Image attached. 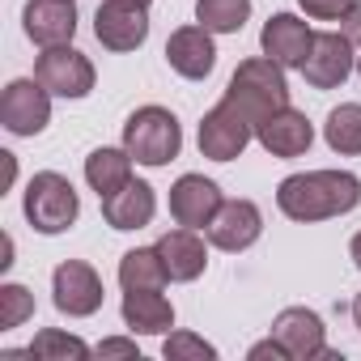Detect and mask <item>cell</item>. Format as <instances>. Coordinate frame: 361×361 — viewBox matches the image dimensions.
Instances as JSON below:
<instances>
[{"mask_svg": "<svg viewBox=\"0 0 361 361\" xmlns=\"http://www.w3.org/2000/svg\"><path fill=\"white\" fill-rule=\"evenodd\" d=\"M298 5L306 9V18H319V22H340L357 0H298Z\"/></svg>", "mask_w": 361, "mask_h": 361, "instance_id": "28", "label": "cell"}, {"mask_svg": "<svg viewBox=\"0 0 361 361\" xmlns=\"http://www.w3.org/2000/svg\"><path fill=\"white\" fill-rule=\"evenodd\" d=\"M226 102H234L255 128L272 115V111H281V106H289V85H285V68L276 64V60H268V56H255V60H243L238 64V73L230 77V90H226Z\"/></svg>", "mask_w": 361, "mask_h": 361, "instance_id": "2", "label": "cell"}, {"mask_svg": "<svg viewBox=\"0 0 361 361\" xmlns=\"http://www.w3.org/2000/svg\"><path fill=\"white\" fill-rule=\"evenodd\" d=\"M264 234V217L251 200H221L217 217L209 221V243L221 251H247Z\"/></svg>", "mask_w": 361, "mask_h": 361, "instance_id": "15", "label": "cell"}, {"mask_svg": "<svg viewBox=\"0 0 361 361\" xmlns=\"http://www.w3.org/2000/svg\"><path fill=\"white\" fill-rule=\"evenodd\" d=\"M353 323H357V327H361V293H357V298H353Z\"/></svg>", "mask_w": 361, "mask_h": 361, "instance_id": "33", "label": "cell"}, {"mask_svg": "<svg viewBox=\"0 0 361 361\" xmlns=\"http://www.w3.org/2000/svg\"><path fill=\"white\" fill-rule=\"evenodd\" d=\"M94 35L106 51H136L149 39V13L140 0H102L94 13Z\"/></svg>", "mask_w": 361, "mask_h": 361, "instance_id": "7", "label": "cell"}, {"mask_svg": "<svg viewBox=\"0 0 361 361\" xmlns=\"http://www.w3.org/2000/svg\"><path fill=\"white\" fill-rule=\"evenodd\" d=\"M123 149L140 166H166L183 149V128L166 106H140L123 123Z\"/></svg>", "mask_w": 361, "mask_h": 361, "instance_id": "3", "label": "cell"}, {"mask_svg": "<svg viewBox=\"0 0 361 361\" xmlns=\"http://www.w3.org/2000/svg\"><path fill=\"white\" fill-rule=\"evenodd\" d=\"M272 336L285 344L289 361L336 357V353L327 348V327H323V319H319L314 310H306V306H289V310H281L276 323H272Z\"/></svg>", "mask_w": 361, "mask_h": 361, "instance_id": "10", "label": "cell"}, {"mask_svg": "<svg viewBox=\"0 0 361 361\" xmlns=\"http://www.w3.org/2000/svg\"><path fill=\"white\" fill-rule=\"evenodd\" d=\"M310 43H314V30H310L302 18H293V13L268 18V26H264V35H259L264 56L276 60L281 68H302L306 56H310Z\"/></svg>", "mask_w": 361, "mask_h": 361, "instance_id": "14", "label": "cell"}, {"mask_svg": "<svg viewBox=\"0 0 361 361\" xmlns=\"http://www.w3.org/2000/svg\"><path fill=\"white\" fill-rule=\"evenodd\" d=\"M357 73H361V56H357Z\"/></svg>", "mask_w": 361, "mask_h": 361, "instance_id": "34", "label": "cell"}, {"mask_svg": "<svg viewBox=\"0 0 361 361\" xmlns=\"http://www.w3.org/2000/svg\"><path fill=\"white\" fill-rule=\"evenodd\" d=\"M123 323L140 336H161L174 327V306L157 289H123Z\"/></svg>", "mask_w": 361, "mask_h": 361, "instance_id": "20", "label": "cell"}, {"mask_svg": "<svg viewBox=\"0 0 361 361\" xmlns=\"http://www.w3.org/2000/svg\"><path fill=\"white\" fill-rule=\"evenodd\" d=\"M98 357H128V361H140V353H136L132 340H102V344H98Z\"/></svg>", "mask_w": 361, "mask_h": 361, "instance_id": "29", "label": "cell"}, {"mask_svg": "<svg viewBox=\"0 0 361 361\" xmlns=\"http://www.w3.org/2000/svg\"><path fill=\"white\" fill-rule=\"evenodd\" d=\"M348 255H353V264L361 268V234H353V243H348Z\"/></svg>", "mask_w": 361, "mask_h": 361, "instance_id": "32", "label": "cell"}, {"mask_svg": "<svg viewBox=\"0 0 361 361\" xmlns=\"http://www.w3.org/2000/svg\"><path fill=\"white\" fill-rule=\"evenodd\" d=\"M77 213H81V200H77V188L64 174L43 170V174L30 178V188H26V221L39 234H64L77 221Z\"/></svg>", "mask_w": 361, "mask_h": 361, "instance_id": "4", "label": "cell"}, {"mask_svg": "<svg viewBox=\"0 0 361 361\" xmlns=\"http://www.w3.org/2000/svg\"><path fill=\"white\" fill-rule=\"evenodd\" d=\"M153 213H157V196L140 178H128L119 192H111L102 200V217L111 230H145L153 221Z\"/></svg>", "mask_w": 361, "mask_h": 361, "instance_id": "18", "label": "cell"}, {"mask_svg": "<svg viewBox=\"0 0 361 361\" xmlns=\"http://www.w3.org/2000/svg\"><path fill=\"white\" fill-rule=\"evenodd\" d=\"M251 18V0H196V22L213 35H238Z\"/></svg>", "mask_w": 361, "mask_h": 361, "instance_id": "23", "label": "cell"}, {"mask_svg": "<svg viewBox=\"0 0 361 361\" xmlns=\"http://www.w3.org/2000/svg\"><path fill=\"white\" fill-rule=\"evenodd\" d=\"M51 293H56V310L68 319H85L102 306V281L90 264L81 259H64L51 276Z\"/></svg>", "mask_w": 361, "mask_h": 361, "instance_id": "9", "label": "cell"}, {"mask_svg": "<svg viewBox=\"0 0 361 361\" xmlns=\"http://www.w3.org/2000/svg\"><path fill=\"white\" fill-rule=\"evenodd\" d=\"M213 30L204 26H178L170 39H166V60L178 77H188V81H204L217 64V47L209 39Z\"/></svg>", "mask_w": 361, "mask_h": 361, "instance_id": "13", "label": "cell"}, {"mask_svg": "<svg viewBox=\"0 0 361 361\" xmlns=\"http://www.w3.org/2000/svg\"><path fill=\"white\" fill-rule=\"evenodd\" d=\"M140 5H149V0H140Z\"/></svg>", "mask_w": 361, "mask_h": 361, "instance_id": "35", "label": "cell"}, {"mask_svg": "<svg viewBox=\"0 0 361 361\" xmlns=\"http://www.w3.org/2000/svg\"><path fill=\"white\" fill-rule=\"evenodd\" d=\"M22 22H26L30 43H39V47H64L77 35V5H73V0H30Z\"/></svg>", "mask_w": 361, "mask_h": 361, "instance_id": "16", "label": "cell"}, {"mask_svg": "<svg viewBox=\"0 0 361 361\" xmlns=\"http://www.w3.org/2000/svg\"><path fill=\"white\" fill-rule=\"evenodd\" d=\"M353 39L340 30H327V35H314V43H310V56H306V64H302V77L314 85V90H336V85H344V77L353 73Z\"/></svg>", "mask_w": 361, "mask_h": 361, "instance_id": "11", "label": "cell"}, {"mask_svg": "<svg viewBox=\"0 0 361 361\" xmlns=\"http://www.w3.org/2000/svg\"><path fill=\"white\" fill-rule=\"evenodd\" d=\"M276 204L289 221H327L361 204V178L348 170H306L276 188Z\"/></svg>", "mask_w": 361, "mask_h": 361, "instance_id": "1", "label": "cell"}, {"mask_svg": "<svg viewBox=\"0 0 361 361\" xmlns=\"http://www.w3.org/2000/svg\"><path fill=\"white\" fill-rule=\"evenodd\" d=\"M255 136H259V145H264L272 157H302V153L310 149V140H314V128H310V119H306L302 111L281 106V111H272V115L255 128Z\"/></svg>", "mask_w": 361, "mask_h": 361, "instance_id": "17", "label": "cell"}, {"mask_svg": "<svg viewBox=\"0 0 361 361\" xmlns=\"http://www.w3.org/2000/svg\"><path fill=\"white\" fill-rule=\"evenodd\" d=\"M132 178V153L128 149H94L85 157V183L106 200L111 192H119Z\"/></svg>", "mask_w": 361, "mask_h": 361, "instance_id": "21", "label": "cell"}, {"mask_svg": "<svg viewBox=\"0 0 361 361\" xmlns=\"http://www.w3.org/2000/svg\"><path fill=\"white\" fill-rule=\"evenodd\" d=\"M264 357H272V361H289V353H285V344L272 336V340H264V344H255L251 348V361H264Z\"/></svg>", "mask_w": 361, "mask_h": 361, "instance_id": "30", "label": "cell"}, {"mask_svg": "<svg viewBox=\"0 0 361 361\" xmlns=\"http://www.w3.org/2000/svg\"><path fill=\"white\" fill-rule=\"evenodd\" d=\"M251 136H255V123H251L234 102L221 98V102L204 115V123H200V153L213 157V161H234V157L251 145Z\"/></svg>", "mask_w": 361, "mask_h": 361, "instance_id": "6", "label": "cell"}, {"mask_svg": "<svg viewBox=\"0 0 361 361\" xmlns=\"http://www.w3.org/2000/svg\"><path fill=\"white\" fill-rule=\"evenodd\" d=\"M35 314V298L26 285H5L0 289V331H13Z\"/></svg>", "mask_w": 361, "mask_h": 361, "instance_id": "26", "label": "cell"}, {"mask_svg": "<svg viewBox=\"0 0 361 361\" xmlns=\"http://www.w3.org/2000/svg\"><path fill=\"white\" fill-rule=\"evenodd\" d=\"M0 123L13 136H39L51 123V94L39 77H22L0 98Z\"/></svg>", "mask_w": 361, "mask_h": 361, "instance_id": "5", "label": "cell"}, {"mask_svg": "<svg viewBox=\"0 0 361 361\" xmlns=\"http://www.w3.org/2000/svg\"><path fill=\"white\" fill-rule=\"evenodd\" d=\"M166 281H170V272H166L157 247H136L119 259V285L123 289H161Z\"/></svg>", "mask_w": 361, "mask_h": 361, "instance_id": "22", "label": "cell"}, {"mask_svg": "<svg viewBox=\"0 0 361 361\" xmlns=\"http://www.w3.org/2000/svg\"><path fill=\"white\" fill-rule=\"evenodd\" d=\"M161 357H166V361H213L217 348H213L209 340L192 336V331H170L166 344H161Z\"/></svg>", "mask_w": 361, "mask_h": 361, "instance_id": "27", "label": "cell"}, {"mask_svg": "<svg viewBox=\"0 0 361 361\" xmlns=\"http://www.w3.org/2000/svg\"><path fill=\"white\" fill-rule=\"evenodd\" d=\"M157 255H161V264H166V272H170V281H196L204 268H209V251H204V238L196 234V230H170V234H161V243H157Z\"/></svg>", "mask_w": 361, "mask_h": 361, "instance_id": "19", "label": "cell"}, {"mask_svg": "<svg viewBox=\"0 0 361 361\" xmlns=\"http://www.w3.org/2000/svg\"><path fill=\"white\" fill-rule=\"evenodd\" d=\"M340 22H344V35H348L353 43H361V0H357V5H353Z\"/></svg>", "mask_w": 361, "mask_h": 361, "instance_id": "31", "label": "cell"}, {"mask_svg": "<svg viewBox=\"0 0 361 361\" xmlns=\"http://www.w3.org/2000/svg\"><path fill=\"white\" fill-rule=\"evenodd\" d=\"M217 209H221V192H217L213 178H204V174H183L170 188V217L178 226H188V230L209 226L217 217Z\"/></svg>", "mask_w": 361, "mask_h": 361, "instance_id": "12", "label": "cell"}, {"mask_svg": "<svg viewBox=\"0 0 361 361\" xmlns=\"http://www.w3.org/2000/svg\"><path fill=\"white\" fill-rule=\"evenodd\" d=\"M35 77L47 85V94L56 98H85L94 90V64L77 51V47H43Z\"/></svg>", "mask_w": 361, "mask_h": 361, "instance_id": "8", "label": "cell"}, {"mask_svg": "<svg viewBox=\"0 0 361 361\" xmlns=\"http://www.w3.org/2000/svg\"><path fill=\"white\" fill-rule=\"evenodd\" d=\"M30 353H35L39 361H85V357H90V344L77 340V336H64V331L47 327V331L35 336Z\"/></svg>", "mask_w": 361, "mask_h": 361, "instance_id": "25", "label": "cell"}, {"mask_svg": "<svg viewBox=\"0 0 361 361\" xmlns=\"http://www.w3.org/2000/svg\"><path fill=\"white\" fill-rule=\"evenodd\" d=\"M323 136L336 153H361V102H340L327 123H323Z\"/></svg>", "mask_w": 361, "mask_h": 361, "instance_id": "24", "label": "cell"}]
</instances>
